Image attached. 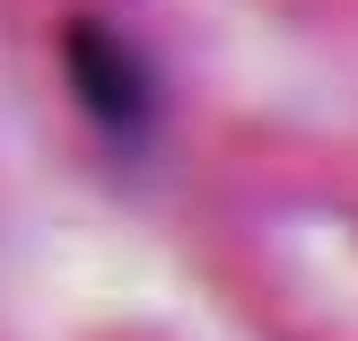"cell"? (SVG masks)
<instances>
[{
  "label": "cell",
  "mask_w": 358,
  "mask_h": 341,
  "mask_svg": "<svg viewBox=\"0 0 358 341\" xmlns=\"http://www.w3.org/2000/svg\"><path fill=\"white\" fill-rule=\"evenodd\" d=\"M52 53H62V88L79 105L87 140L114 149V158H140L157 140V123H166V79H157L149 44L131 27H114L105 9H70Z\"/></svg>",
  "instance_id": "6da1fadb"
}]
</instances>
